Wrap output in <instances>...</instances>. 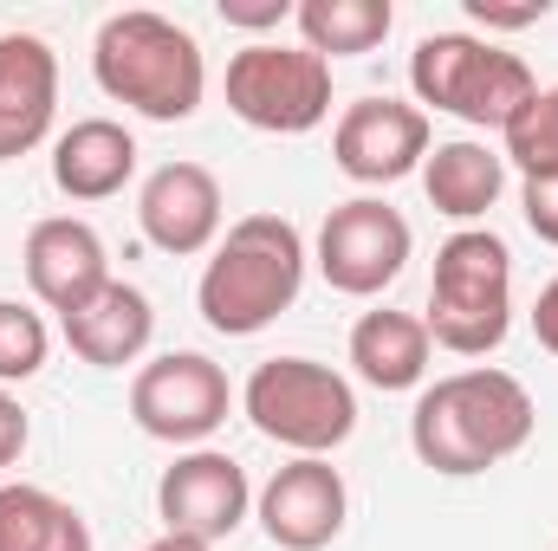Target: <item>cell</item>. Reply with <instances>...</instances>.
<instances>
[{"instance_id": "cell-1", "label": "cell", "mask_w": 558, "mask_h": 551, "mask_svg": "<svg viewBox=\"0 0 558 551\" xmlns=\"http://www.w3.org/2000/svg\"><path fill=\"white\" fill-rule=\"evenodd\" d=\"M533 428H539V409L526 383L494 364H474V370L422 383L416 415H410V448L428 474L468 480V474L513 461L533 441Z\"/></svg>"}, {"instance_id": "cell-2", "label": "cell", "mask_w": 558, "mask_h": 551, "mask_svg": "<svg viewBox=\"0 0 558 551\" xmlns=\"http://www.w3.org/2000/svg\"><path fill=\"white\" fill-rule=\"evenodd\" d=\"M92 78L111 105L137 111L149 124H189L208 91V59L195 33L175 26L169 13L124 7L92 39Z\"/></svg>"}, {"instance_id": "cell-3", "label": "cell", "mask_w": 558, "mask_h": 551, "mask_svg": "<svg viewBox=\"0 0 558 551\" xmlns=\"http://www.w3.org/2000/svg\"><path fill=\"white\" fill-rule=\"evenodd\" d=\"M305 285V241L286 215H241L208 267H202V285H195V305L208 318V331L221 338H254L267 331L279 311H292Z\"/></svg>"}, {"instance_id": "cell-4", "label": "cell", "mask_w": 558, "mask_h": 551, "mask_svg": "<svg viewBox=\"0 0 558 551\" xmlns=\"http://www.w3.org/2000/svg\"><path fill=\"white\" fill-rule=\"evenodd\" d=\"M422 325L454 357H487L507 344V331H513V254L494 228H461L435 247Z\"/></svg>"}, {"instance_id": "cell-5", "label": "cell", "mask_w": 558, "mask_h": 551, "mask_svg": "<svg viewBox=\"0 0 558 551\" xmlns=\"http://www.w3.org/2000/svg\"><path fill=\"white\" fill-rule=\"evenodd\" d=\"M410 91L428 111H448L474 131H507L520 105L539 91L533 65L481 33H428L410 52Z\"/></svg>"}, {"instance_id": "cell-6", "label": "cell", "mask_w": 558, "mask_h": 551, "mask_svg": "<svg viewBox=\"0 0 558 551\" xmlns=\"http://www.w3.org/2000/svg\"><path fill=\"white\" fill-rule=\"evenodd\" d=\"M241 409L247 421L292 448V454H312L325 461L331 448H344L357 434V390L351 377H338L331 364H312V357H267L254 364L247 390H241Z\"/></svg>"}, {"instance_id": "cell-7", "label": "cell", "mask_w": 558, "mask_h": 551, "mask_svg": "<svg viewBox=\"0 0 558 551\" xmlns=\"http://www.w3.org/2000/svg\"><path fill=\"white\" fill-rule=\"evenodd\" d=\"M228 111L267 137H305L331 118V65L305 46L254 39L228 59Z\"/></svg>"}, {"instance_id": "cell-8", "label": "cell", "mask_w": 558, "mask_h": 551, "mask_svg": "<svg viewBox=\"0 0 558 551\" xmlns=\"http://www.w3.org/2000/svg\"><path fill=\"white\" fill-rule=\"evenodd\" d=\"M228 370L202 351H162L131 377V421L169 448H202L228 421Z\"/></svg>"}, {"instance_id": "cell-9", "label": "cell", "mask_w": 558, "mask_h": 551, "mask_svg": "<svg viewBox=\"0 0 558 551\" xmlns=\"http://www.w3.org/2000/svg\"><path fill=\"white\" fill-rule=\"evenodd\" d=\"M410 247H416V234H410V221L390 201L351 195L318 228V273H325L331 292H344V298H377V292H390L403 279Z\"/></svg>"}, {"instance_id": "cell-10", "label": "cell", "mask_w": 558, "mask_h": 551, "mask_svg": "<svg viewBox=\"0 0 558 551\" xmlns=\"http://www.w3.org/2000/svg\"><path fill=\"white\" fill-rule=\"evenodd\" d=\"M254 513V487H247V467L221 448H189L162 467L156 480V519L162 532L175 539H202V546H221L247 526Z\"/></svg>"}, {"instance_id": "cell-11", "label": "cell", "mask_w": 558, "mask_h": 551, "mask_svg": "<svg viewBox=\"0 0 558 551\" xmlns=\"http://www.w3.org/2000/svg\"><path fill=\"white\" fill-rule=\"evenodd\" d=\"M428 149H435L428 143V111L403 105V98H357L331 124V162L364 188H390L403 175H422Z\"/></svg>"}, {"instance_id": "cell-12", "label": "cell", "mask_w": 558, "mask_h": 551, "mask_svg": "<svg viewBox=\"0 0 558 551\" xmlns=\"http://www.w3.org/2000/svg\"><path fill=\"white\" fill-rule=\"evenodd\" d=\"M254 513H260V532L279 551H325L351 519V487H344V474L331 461L292 454L254 493Z\"/></svg>"}, {"instance_id": "cell-13", "label": "cell", "mask_w": 558, "mask_h": 551, "mask_svg": "<svg viewBox=\"0 0 558 551\" xmlns=\"http://www.w3.org/2000/svg\"><path fill=\"white\" fill-rule=\"evenodd\" d=\"M221 182L215 169L202 162H162L137 195V221L143 241L156 254H175V260H195V254H215L221 241Z\"/></svg>"}, {"instance_id": "cell-14", "label": "cell", "mask_w": 558, "mask_h": 551, "mask_svg": "<svg viewBox=\"0 0 558 551\" xmlns=\"http://www.w3.org/2000/svg\"><path fill=\"white\" fill-rule=\"evenodd\" d=\"M20 267H26V285L46 311H78L92 292L111 285V254L98 241L92 221L78 215H46L26 228V247H20Z\"/></svg>"}, {"instance_id": "cell-15", "label": "cell", "mask_w": 558, "mask_h": 551, "mask_svg": "<svg viewBox=\"0 0 558 551\" xmlns=\"http://www.w3.org/2000/svg\"><path fill=\"white\" fill-rule=\"evenodd\" d=\"M59 111V52L39 33H0V162L39 149Z\"/></svg>"}, {"instance_id": "cell-16", "label": "cell", "mask_w": 558, "mask_h": 551, "mask_svg": "<svg viewBox=\"0 0 558 551\" xmlns=\"http://www.w3.org/2000/svg\"><path fill=\"white\" fill-rule=\"evenodd\" d=\"M59 331H65V344H72L78 364H92V370H124V364H137L143 351H149L156 311H149V298H143L131 279H111V285L92 292L78 311H65Z\"/></svg>"}, {"instance_id": "cell-17", "label": "cell", "mask_w": 558, "mask_h": 551, "mask_svg": "<svg viewBox=\"0 0 558 551\" xmlns=\"http://www.w3.org/2000/svg\"><path fill=\"white\" fill-rule=\"evenodd\" d=\"M137 175V137L118 118H78L52 143V182L72 201H111Z\"/></svg>"}, {"instance_id": "cell-18", "label": "cell", "mask_w": 558, "mask_h": 551, "mask_svg": "<svg viewBox=\"0 0 558 551\" xmlns=\"http://www.w3.org/2000/svg\"><path fill=\"white\" fill-rule=\"evenodd\" d=\"M428 351H435V338H428V325L416 311H390L384 305V311H364L351 325V370L371 390H384V396L428 383Z\"/></svg>"}, {"instance_id": "cell-19", "label": "cell", "mask_w": 558, "mask_h": 551, "mask_svg": "<svg viewBox=\"0 0 558 551\" xmlns=\"http://www.w3.org/2000/svg\"><path fill=\"white\" fill-rule=\"evenodd\" d=\"M500 188H507V156L487 149V143H474V137L435 143L428 162H422V195H428V208L448 215V221H461V228H474V221L500 201Z\"/></svg>"}, {"instance_id": "cell-20", "label": "cell", "mask_w": 558, "mask_h": 551, "mask_svg": "<svg viewBox=\"0 0 558 551\" xmlns=\"http://www.w3.org/2000/svg\"><path fill=\"white\" fill-rule=\"evenodd\" d=\"M0 551H92V526L52 487L7 480L0 487Z\"/></svg>"}, {"instance_id": "cell-21", "label": "cell", "mask_w": 558, "mask_h": 551, "mask_svg": "<svg viewBox=\"0 0 558 551\" xmlns=\"http://www.w3.org/2000/svg\"><path fill=\"white\" fill-rule=\"evenodd\" d=\"M292 20H299V46L331 65V59L377 52L397 26V7L390 0H299Z\"/></svg>"}, {"instance_id": "cell-22", "label": "cell", "mask_w": 558, "mask_h": 551, "mask_svg": "<svg viewBox=\"0 0 558 551\" xmlns=\"http://www.w3.org/2000/svg\"><path fill=\"white\" fill-rule=\"evenodd\" d=\"M500 156L520 169V182L526 175H558V85H539L520 105V118L500 131Z\"/></svg>"}, {"instance_id": "cell-23", "label": "cell", "mask_w": 558, "mask_h": 551, "mask_svg": "<svg viewBox=\"0 0 558 551\" xmlns=\"http://www.w3.org/2000/svg\"><path fill=\"white\" fill-rule=\"evenodd\" d=\"M52 357V331L33 305L20 298H0V390L7 383H33Z\"/></svg>"}, {"instance_id": "cell-24", "label": "cell", "mask_w": 558, "mask_h": 551, "mask_svg": "<svg viewBox=\"0 0 558 551\" xmlns=\"http://www.w3.org/2000/svg\"><path fill=\"white\" fill-rule=\"evenodd\" d=\"M553 13V0H468V20L487 33H526Z\"/></svg>"}, {"instance_id": "cell-25", "label": "cell", "mask_w": 558, "mask_h": 551, "mask_svg": "<svg viewBox=\"0 0 558 551\" xmlns=\"http://www.w3.org/2000/svg\"><path fill=\"white\" fill-rule=\"evenodd\" d=\"M520 215L546 247H558V175H526L520 182Z\"/></svg>"}, {"instance_id": "cell-26", "label": "cell", "mask_w": 558, "mask_h": 551, "mask_svg": "<svg viewBox=\"0 0 558 551\" xmlns=\"http://www.w3.org/2000/svg\"><path fill=\"white\" fill-rule=\"evenodd\" d=\"M299 0H221V20L228 26H247V33H267L279 20H292Z\"/></svg>"}, {"instance_id": "cell-27", "label": "cell", "mask_w": 558, "mask_h": 551, "mask_svg": "<svg viewBox=\"0 0 558 551\" xmlns=\"http://www.w3.org/2000/svg\"><path fill=\"white\" fill-rule=\"evenodd\" d=\"M26 441H33V421H26V409H20L13 390H0V474L26 454Z\"/></svg>"}, {"instance_id": "cell-28", "label": "cell", "mask_w": 558, "mask_h": 551, "mask_svg": "<svg viewBox=\"0 0 558 551\" xmlns=\"http://www.w3.org/2000/svg\"><path fill=\"white\" fill-rule=\"evenodd\" d=\"M533 338H539V351H553L558 357V273L539 285V298H533Z\"/></svg>"}, {"instance_id": "cell-29", "label": "cell", "mask_w": 558, "mask_h": 551, "mask_svg": "<svg viewBox=\"0 0 558 551\" xmlns=\"http://www.w3.org/2000/svg\"><path fill=\"white\" fill-rule=\"evenodd\" d=\"M143 551H215V546H202V539H175V532H162V539H149Z\"/></svg>"}]
</instances>
